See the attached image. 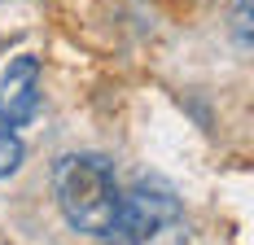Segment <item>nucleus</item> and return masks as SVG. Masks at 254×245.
Listing matches in <instances>:
<instances>
[{
	"label": "nucleus",
	"instance_id": "nucleus-5",
	"mask_svg": "<svg viewBox=\"0 0 254 245\" xmlns=\"http://www.w3.org/2000/svg\"><path fill=\"white\" fill-rule=\"evenodd\" d=\"M241 44H250V0H241Z\"/></svg>",
	"mask_w": 254,
	"mask_h": 245
},
{
	"label": "nucleus",
	"instance_id": "nucleus-3",
	"mask_svg": "<svg viewBox=\"0 0 254 245\" xmlns=\"http://www.w3.org/2000/svg\"><path fill=\"white\" fill-rule=\"evenodd\" d=\"M35 79H40V61L35 57H13L4 74H0V122L4 127H26L35 119V105H40V92H35Z\"/></svg>",
	"mask_w": 254,
	"mask_h": 245
},
{
	"label": "nucleus",
	"instance_id": "nucleus-1",
	"mask_svg": "<svg viewBox=\"0 0 254 245\" xmlns=\"http://www.w3.org/2000/svg\"><path fill=\"white\" fill-rule=\"evenodd\" d=\"M53 188H57V206L79 228L83 237H105L114 228V210H119V184H114V167L97 158V153H70L57 162L53 171Z\"/></svg>",
	"mask_w": 254,
	"mask_h": 245
},
{
	"label": "nucleus",
	"instance_id": "nucleus-4",
	"mask_svg": "<svg viewBox=\"0 0 254 245\" xmlns=\"http://www.w3.org/2000/svg\"><path fill=\"white\" fill-rule=\"evenodd\" d=\"M22 158H26V149H22V140H18V131L0 122V180L18 171V167H22Z\"/></svg>",
	"mask_w": 254,
	"mask_h": 245
},
{
	"label": "nucleus",
	"instance_id": "nucleus-2",
	"mask_svg": "<svg viewBox=\"0 0 254 245\" xmlns=\"http://www.w3.org/2000/svg\"><path fill=\"white\" fill-rule=\"evenodd\" d=\"M180 228V201L167 184L158 180H140L127 193H119V210H114V228L110 241L119 245H158L167 232Z\"/></svg>",
	"mask_w": 254,
	"mask_h": 245
}]
</instances>
